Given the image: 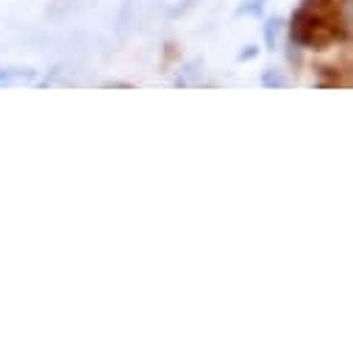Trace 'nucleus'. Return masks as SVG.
<instances>
[{
    "mask_svg": "<svg viewBox=\"0 0 353 353\" xmlns=\"http://www.w3.org/2000/svg\"><path fill=\"white\" fill-rule=\"evenodd\" d=\"M268 6V0H245V3L236 9V17H259Z\"/></svg>",
    "mask_w": 353,
    "mask_h": 353,
    "instance_id": "5",
    "label": "nucleus"
},
{
    "mask_svg": "<svg viewBox=\"0 0 353 353\" xmlns=\"http://www.w3.org/2000/svg\"><path fill=\"white\" fill-rule=\"evenodd\" d=\"M39 78V70L34 67H0V90H12V86H26Z\"/></svg>",
    "mask_w": 353,
    "mask_h": 353,
    "instance_id": "1",
    "label": "nucleus"
},
{
    "mask_svg": "<svg viewBox=\"0 0 353 353\" xmlns=\"http://www.w3.org/2000/svg\"><path fill=\"white\" fill-rule=\"evenodd\" d=\"M284 26H287V20L284 17H270L268 23H264V45H268L270 50H276L279 48V37H281V31H284Z\"/></svg>",
    "mask_w": 353,
    "mask_h": 353,
    "instance_id": "3",
    "label": "nucleus"
},
{
    "mask_svg": "<svg viewBox=\"0 0 353 353\" xmlns=\"http://www.w3.org/2000/svg\"><path fill=\"white\" fill-rule=\"evenodd\" d=\"M259 56V48L256 45H245L242 50H239V61H250V59H256Z\"/></svg>",
    "mask_w": 353,
    "mask_h": 353,
    "instance_id": "6",
    "label": "nucleus"
},
{
    "mask_svg": "<svg viewBox=\"0 0 353 353\" xmlns=\"http://www.w3.org/2000/svg\"><path fill=\"white\" fill-rule=\"evenodd\" d=\"M261 86L264 90H287V86L292 83L290 81V75L284 72V70H279V67H268V70H261Z\"/></svg>",
    "mask_w": 353,
    "mask_h": 353,
    "instance_id": "2",
    "label": "nucleus"
},
{
    "mask_svg": "<svg viewBox=\"0 0 353 353\" xmlns=\"http://www.w3.org/2000/svg\"><path fill=\"white\" fill-rule=\"evenodd\" d=\"M201 75H203V61H201V59H192V61H187V64H184L181 75L175 78V86H187V83L198 81Z\"/></svg>",
    "mask_w": 353,
    "mask_h": 353,
    "instance_id": "4",
    "label": "nucleus"
}]
</instances>
